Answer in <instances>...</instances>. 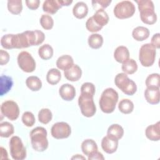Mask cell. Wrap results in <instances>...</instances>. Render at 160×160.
<instances>
[{"label":"cell","instance_id":"obj_1","mask_svg":"<svg viewBox=\"0 0 160 160\" xmlns=\"http://www.w3.org/2000/svg\"><path fill=\"white\" fill-rule=\"evenodd\" d=\"M45 35L40 30L26 31L14 34V46L16 49L26 48L29 46H38L43 42Z\"/></svg>","mask_w":160,"mask_h":160},{"label":"cell","instance_id":"obj_2","mask_svg":"<svg viewBox=\"0 0 160 160\" xmlns=\"http://www.w3.org/2000/svg\"><path fill=\"white\" fill-rule=\"evenodd\" d=\"M118 93L113 88H106L101 94L99 104L101 110L107 114L112 112L118 101Z\"/></svg>","mask_w":160,"mask_h":160},{"label":"cell","instance_id":"obj_3","mask_svg":"<svg viewBox=\"0 0 160 160\" xmlns=\"http://www.w3.org/2000/svg\"><path fill=\"white\" fill-rule=\"evenodd\" d=\"M141 21L146 24H153L157 21V15L154 11V6L152 1H136Z\"/></svg>","mask_w":160,"mask_h":160},{"label":"cell","instance_id":"obj_4","mask_svg":"<svg viewBox=\"0 0 160 160\" xmlns=\"http://www.w3.org/2000/svg\"><path fill=\"white\" fill-rule=\"evenodd\" d=\"M47 131L43 127H36L30 132L31 142L33 149L38 152H43L48 147Z\"/></svg>","mask_w":160,"mask_h":160},{"label":"cell","instance_id":"obj_5","mask_svg":"<svg viewBox=\"0 0 160 160\" xmlns=\"http://www.w3.org/2000/svg\"><path fill=\"white\" fill-rule=\"evenodd\" d=\"M116 86L125 94L132 96L137 91V86L134 81L129 79L124 72L118 73L114 78Z\"/></svg>","mask_w":160,"mask_h":160},{"label":"cell","instance_id":"obj_6","mask_svg":"<svg viewBox=\"0 0 160 160\" xmlns=\"http://www.w3.org/2000/svg\"><path fill=\"white\" fill-rule=\"evenodd\" d=\"M156 49L151 44L146 43L140 48L139 52V60L144 67L151 66L156 59Z\"/></svg>","mask_w":160,"mask_h":160},{"label":"cell","instance_id":"obj_7","mask_svg":"<svg viewBox=\"0 0 160 160\" xmlns=\"http://www.w3.org/2000/svg\"><path fill=\"white\" fill-rule=\"evenodd\" d=\"M9 149L12 158L14 160H22L26 158V149L21 138L12 136L9 141Z\"/></svg>","mask_w":160,"mask_h":160},{"label":"cell","instance_id":"obj_8","mask_svg":"<svg viewBox=\"0 0 160 160\" xmlns=\"http://www.w3.org/2000/svg\"><path fill=\"white\" fill-rule=\"evenodd\" d=\"M136 11L134 4L129 1H122L114 7L113 12L116 18L123 19L132 17Z\"/></svg>","mask_w":160,"mask_h":160},{"label":"cell","instance_id":"obj_9","mask_svg":"<svg viewBox=\"0 0 160 160\" xmlns=\"http://www.w3.org/2000/svg\"><path fill=\"white\" fill-rule=\"evenodd\" d=\"M78 105L82 114L85 117L91 118L96 112V107L92 96L81 94L78 98Z\"/></svg>","mask_w":160,"mask_h":160},{"label":"cell","instance_id":"obj_10","mask_svg":"<svg viewBox=\"0 0 160 160\" xmlns=\"http://www.w3.org/2000/svg\"><path fill=\"white\" fill-rule=\"evenodd\" d=\"M20 69L26 72H32L36 69V61L31 54L27 51L19 53L17 58Z\"/></svg>","mask_w":160,"mask_h":160},{"label":"cell","instance_id":"obj_11","mask_svg":"<svg viewBox=\"0 0 160 160\" xmlns=\"http://www.w3.org/2000/svg\"><path fill=\"white\" fill-rule=\"evenodd\" d=\"M1 114L11 121L16 120L19 115V108L18 104L12 100L3 102L1 106Z\"/></svg>","mask_w":160,"mask_h":160},{"label":"cell","instance_id":"obj_12","mask_svg":"<svg viewBox=\"0 0 160 160\" xmlns=\"http://www.w3.org/2000/svg\"><path fill=\"white\" fill-rule=\"evenodd\" d=\"M51 133L52 136L55 139H65L71 135V128L67 122H58L52 125Z\"/></svg>","mask_w":160,"mask_h":160},{"label":"cell","instance_id":"obj_13","mask_svg":"<svg viewBox=\"0 0 160 160\" xmlns=\"http://www.w3.org/2000/svg\"><path fill=\"white\" fill-rule=\"evenodd\" d=\"M118 147V140L108 136H104L101 141V148L108 154H112Z\"/></svg>","mask_w":160,"mask_h":160},{"label":"cell","instance_id":"obj_14","mask_svg":"<svg viewBox=\"0 0 160 160\" xmlns=\"http://www.w3.org/2000/svg\"><path fill=\"white\" fill-rule=\"evenodd\" d=\"M59 94L62 99L66 101H70L75 98L76 89L72 85L66 83L60 87Z\"/></svg>","mask_w":160,"mask_h":160},{"label":"cell","instance_id":"obj_15","mask_svg":"<svg viewBox=\"0 0 160 160\" xmlns=\"http://www.w3.org/2000/svg\"><path fill=\"white\" fill-rule=\"evenodd\" d=\"M144 98L151 104H157L159 102V88H147L144 91Z\"/></svg>","mask_w":160,"mask_h":160},{"label":"cell","instance_id":"obj_16","mask_svg":"<svg viewBox=\"0 0 160 160\" xmlns=\"http://www.w3.org/2000/svg\"><path fill=\"white\" fill-rule=\"evenodd\" d=\"M64 77L70 81H77L82 76V70L78 65L73 64L70 68L64 71Z\"/></svg>","mask_w":160,"mask_h":160},{"label":"cell","instance_id":"obj_17","mask_svg":"<svg viewBox=\"0 0 160 160\" xmlns=\"http://www.w3.org/2000/svg\"><path fill=\"white\" fill-rule=\"evenodd\" d=\"M160 122L148 126L145 130V134L148 139L152 141H158L160 139Z\"/></svg>","mask_w":160,"mask_h":160},{"label":"cell","instance_id":"obj_18","mask_svg":"<svg viewBox=\"0 0 160 160\" xmlns=\"http://www.w3.org/2000/svg\"><path fill=\"white\" fill-rule=\"evenodd\" d=\"M88 13V8L84 2H77L72 8V14L78 19H83Z\"/></svg>","mask_w":160,"mask_h":160},{"label":"cell","instance_id":"obj_19","mask_svg":"<svg viewBox=\"0 0 160 160\" xmlns=\"http://www.w3.org/2000/svg\"><path fill=\"white\" fill-rule=\"evenodd\" d=\"M62 7L59 0H46L42 4V9L44 12L54 14Z\"/></svg>","mask_w":160,"mask_h":160},{"label":"cell","instance_id":"obj_20","mask_svg":"<svg viewBox=\"0 0 160 160\" xmlns=\"http://www.w3.org/2000/svg\"><path fill=\"white\" fill-rule=\"evenodd\" d=\"M149 30L144 26H138L132 32V38L138 41H142L149 36Z\"/></svg>","mask_w":160,"mask_h":160},{"label":"cell","instance_id":"obj_21","mask_svg":"<svg viewBox=\"0 0 160 160\" xmlns=\"http://www.w3.org/2000/svg\"><path fill=\"white\" fill-rule=\"evenodd\" d=\"M114 58L117 62L122 63L129 58V52L128 49L124 46H119L117 47L114 52Z\"/></svg>","mask_w":160,"mask_h":160},{"label":"cell","instance_id":"obj_22","mask_svg":"<svg viewBox=\"0 0 160 160\" xmlns=\"http://www.w3.org/2000/svg\"><path fill=\"white\" fill-rule=\"evenodd\" d=\"M74 64V60L69 55H62L56 61V66L61 70L65 71L70 68Z\"/></svg>","mask_w":160,"mask_h":160},{"label":"cell","instance_id":"obj_23","mask_svg":"<svg viewBox=\"0 0 160 160\" xmlns=\"http://www.w3.org/2000/svg\"><path fill=\"white\" fill-rule=\"evenodd\" d=\"M13 81L10 76L1 75L0 78V95L2 96L8 92L12 88Z\"/></svg>","mask_w":160,"mask_h":160},{"label":"cell","instance_id":"obj_24","mask_svg":"<svg viewBox=\"0 0 160 160\" xmlns=\"http://www.w3.org/2000/svg\"><path fill=\"white\" fill-rule=\"evenodd\" d=\"M81 149L83 154L88 156L98 151V145L93 139H87L82 141L81 144Z\"/></svg>","mask_w":160,"mask_h":160},{"label":"cell","instance_id":"obj_25","mask_svg":"<svg viewBox=\"0 0 160 160\" xmlns=\"http://www.w3.org/2000/svg\"><path fill=\"white\" fill-rule=\"evenodd\" d=\"M124 135V129L122 127L118 124H111L108 129L107 136L116 139L118 140L122 138Z\"/></svg>","mask_w":160,"mask_h":160},{"label":"cell","instance_id":"obj_26","mask_svg":"<svg viewBox=\"0 0 160 160\" xmlns=\"http://www.w3.org/2000/svg\"><path fill=\"white\" fill-rule=\"evenodd\" d=\"M94 21L100 26L103 27L109 22V16L104 9H98L92 16Z\"/></svg>","mask_w":160,"mask_h":160},{"label":"cell","instance_id":"obj_27","mask_svg":"<svg viewBox=\"0 0 160 160\" xmlns=\"http://www.w3.org/2000/svg\"><path fill=\"white\" fill-rule=\"evenodd\" d=\"M61 74L59 70L56 68L50 69L46 74L47 82L51 85L57 84L61 80Z\"/></svg>","mask_w":160,"mask_h":160},{"label":"cell","instance_id":"obj_28","mask_svg":"<svg viewBox=\"0 0 160 160\" xmlns=\"http://www.w3.org/2000/svg\"><path fill=\"white\" fill-rule=\"evenodd\" d=\"M121 69L126 74H132L138 70V64L133 59H128L122 63Z\"/></svg>","mask_w":160,"mask_h":160},{"label":"cell","instance_id":"obj_29","mask_svg":"<svg viewBox=\"0 0 160 160\" xmlns=\"http://www.w3.org/2000/svg\"><path fill=\"white\" fill-rule=\"evenodd\" d=\"M88 42L90 48L97 49L102 46L103 44V38L99 34L93 33L88 37Z\"/></svg>","mask_w":160,"mask_h":160},{"label":"cell","instance_id":"obj_30","mask_svg":"<svg viewBox=\"0 0 160 160\" xmlns=\"http://www.w3.org/2000/svg\"><path fill=\"white\" fill-rule=\"evenodd\" d=\"M27 87L32 91H38L42 88V82L40 79L35 76H29L26 80Z\"/></svg>","mask_w":160,"mask_h":160},{"label":"cell","instance_id":"obj_31","mask_svg":"<svg viewBox=\"0 0 160 160\" xmlns=\"http://www.w3.org/2000/svg\"><path fill=\"white\" fill-rule=\"evenodd\" d=\"M118 109L123 114H130L134 109V104L128 99H122L118 104Z\"/></svg>","mask_w":160,"mask_h":160},{"label":"cell","instance_id":"obj_32","mask_svg":"<svg viewBox=\"0 0 160 160\" xmlns=\"http://www.w3.org/2000/svg\"><path fill=\"white\" fill-rule=\"evenodd\" d=\"M38 54L42 59L48 60L53 56V49L49 44H45L38 49Z\"/></svg>","mask_w":160,"mask_h":160},{"label":"cell","instance_id":"obj_33","mask_svg":"<svg viewBox=\"0 0 160 160\" xmlns=\"http://www.w3.org/2000/svg\"><path fill=\"white\" fill-rule=\"evenodd\" d=\"M8 11L15 15L19 14L22 10V4L21 0H9L8 1Z\"/></svg>","mask_w":160,"mask_h":160},{"label":"cell","instance_id":"obj_34","mask_svg":"<svg viewBox=\"0 0 160 160\" xmlns=\"http://www.w3.org/2000/svg\"><path fill=\"white\" fill-rule=\"evenodd\" d=\"M14 132L13 125L9 122H3L0 124V136L9 138Z\"/></svg>","mask_w":160,"mask_h":160},{"label":"cell","instance_id":"obj_35","mask_svg":"<svg viewBox=\"0 0 160 160\" xmlns=\"http://www.w3.org/2000/svg\"><path fill=\"white\" fill-rule=\"evenodd\" d=\"M52 118V114L50 109L48 108H42L38 112V120L44 124L49 123Z\"/></svg>","mask_w":160,"mask_h":160},{"label":"cell","instance_id":"obj_36","mask_svg":"<svg viewBox=\"0 0 160 160\" xmlns=\"http://www.w3.org/2000/svg\"><path fill=\"white\" fill-rule=\"evenodd\" d=\"M13 34H7L2 36L1 39V44L2 47L6 49H11L14 48Z\"/></svg>","mask_w":160,"mask_h":160},{"label":"cell","instance_id":"obj_37","mask_svg":"<svg viewBox=\"0 0 160 160\" xmlns=\"http://www.w3.org/2000/svg\"><path fill=\"white\" fill-rule=\"evenodd\" d=\"M159 74L152 73L149 75L146 79V86L147 88H159Z\"/></svg>","mask_w":160,"mask_h":160},{"label":"cell","instance_id":"obj_38","mask_svg":"<svg viewBox=\"0 0 160 160\" xmlns=\"http://www.w3.org/2000/svg\"><path fill=\"white\" fill-rule=\"evenodd\" d=\"M42 28L46 30L51 29L54 26V21L52 17L48 14H42L39 20Z\"/></svg>","mask_w":160,"mask_h":160},{"label":"cell","instance_id":"obj_39","mask_svg":"<svg viewBox=\"0 0 160 160\" xmlns=\"http://www.w3.org/2000/svg\"><path fill=\"white\" fill-rule=\"evenodd\" d=\"M95 86L89 82H84L81 87V94L93 97L95 94Z\"/></svg>","mask_w":160,"mask_h":160},{"label":"cell","instance_id":"obj_40","mask_svg":"<svg viewBox=\"0 0 160 160\" xmlns=\"http://www.w3.org/2000/svg\"><path fill=\"white\" fill-rule=\"evenodd\" d=\"M22 121L26 126L31 127L34 124L36 119L34 114L31 112L26 111L22 116Z\"/></svg>","mask_w":160,"mask_h":160},{"label":"cell","instance_id":"obj_41","mask_svg":"<svg viewBox=\"0 0 160 160\" xmlns=\"http://www.w3.org/2000/svg\"><path fill=\"white\" fill-rule=\"evenodd\" d=\"M86 29L91 32H96L101 30L102 27L98 25L93 19L92 17H90L88 19L86 22Z\"/></svg>","mask_w":160,"mask_h":160},{"label":"cell","instance_id":"obj_42","mask_svg":"<svg viewBox=\"0 0 160 160\" xmlns=\"http://www.w3.org/2000/svg\"><path fill=\"white\" fill-rule=\"evenodd\" d=\"M111 3V0H95L92 1L93 8L98 9V10L106 8Z\"/></svg>","mask_w":160,"mask_h":160},{"label":"cell","instance_id":"obj_43","mask_svg":"<svg viewBox=\"0 0 160 160\" xmlns=\"http://www.w3.org/2000/svg\"><path fill=\"white\" fill-rule=\"evenodd\" d=\"M9 53L3 49L0 50V64L1 66L6 64L9 61Z\"/></svg>","mask_w":160,"mask_h":160},{"label":"cell","instance_id":"obj_44","mask_svg":"<svg viewBox=\"0 0 160 160\" xmlns=\"http://www.w3.org/2000/svg\"><path fill=\"white\" fill-rule=\"evenodd\" d=\"M26 4L29 9L36 10L39 8L40 1L39 0H26Z\"/></svg>","mask_w":160,"mask_h":160},{"label":"cell","instance_id":"obj_45","mask_svg":"<svg viewBox=\"0 0 160 160\" xmlns=\"http://www.w3.org/2000/svg\"><path fill=\"white\" fill-rule=\"evenodd\" d=\"M151 44L156 49L160 48V34L159 33H156L152 36L151 38Z\"/></svg>","mask_w":160,"mask_h":160},{"label":"cell","instance_id":"obj_46","mask_svg":"<svg viewBox=\"0 0 160 160\" xmlns=\"http://www.w3.org/2000/svg\"><path fill=\"white\" fill-rule=\"evenodd\" d=\"M88 159L89 160H96V159H98V160H104V158L102 155V154L99 151H95L94 152L92 153L91 154L88 156Z\"/></svg>","mask_w":160,"mask_h":160},{"label":"cell","instance_id":"obj_47","mask_svg":"<svg viewBox=\"0 0 160 160\" xmlns=\"http://www.w3.org/2000/svg\"><path fill=\"white\" fill-rule=\"evenodd\" d=\"M1 159H8V152L6 151V149H4L3 147H1Z\"/></svg>","mask_w":160,"mask_h":160},{"label":"cell","instance_id":"obj_48","mask_svg":"<svg viewBox=\"0 0 160 160\" xmlns=\"http://www.w3.org/2000/svg\"><path fill=\"white\" fill-rule=\"evenodd\" d=\"M59 1L62 6H68L72 2V1L71 0H59Z\"/></svg>","mask_w":160,"mask_h":160},{"label":"cell","instance_id":"obj_49","mask_svg":"<svg viewBox=\"0 0 160 160\" xmlns=\"http://www.w3.org/2000/svg\"><path fill=\"white\" fill-rule=\"evenodd\" d=\"M71 159H86V158H85L84 157L81 156V154H76V156H74L73 157H72Z\"/></svg>","mask_w":160,"mask_h":160}]
</instances>
